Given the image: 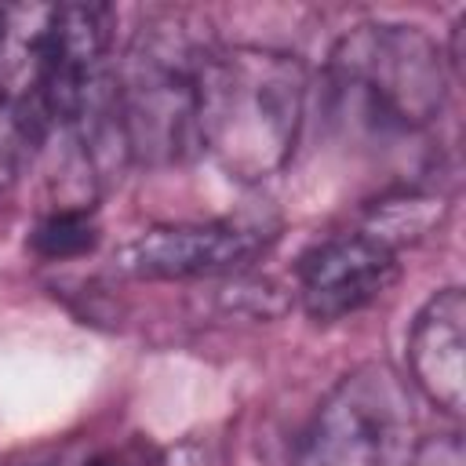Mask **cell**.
<instances>
[{
	"label": "cell",
	"instance_id": "obj_1",
	"mask_svg": "<svg viewBox=\"0 0 466 466\" xmlns=\"http://www.w3.org/2000/svg\"><path fill=\"white\" fill-rule=\"evenodd\" d=\"M306 66L277 47H211L197 80V146L237 182L277 175L306 116Z\"/></svg>",
	"mask_w": 466,
	"mask_h": 466
},
{
	"label": "cell",
	"instance_id": "obj_2",
	"mask_svg": "<svg viewBox=\"0 0 466 466\" xmlns=\"http://www.w3.org/2000/svg\"><path fill=\"white\" fill-rule=\"evenodd\" d=\"M328 95L350 131L408 138L444 113L448 62L419 25L364 22L328 55Z\"/></svg>",
	"mask_w": 466,
	"mask_h": 466
},
{
	"label": "cell",
	"instance_id": "obj_3",
	"mask_svg": "<svg viewBox=\"0 0 466 466\" xmlns=\"http://www.w3.org/2000/svg\"><path fill=\"white\" fill-rule=\"evenodd\" d=\"M215 44L186 11L149 15L113 62V106L127 160L175 164L197 146V80Z\"/></svg>",
	"mask_w": 466,
	"mask_h": 466
},
{
	"label": "cell",
	"instance_id": "obj_4",
	"mask_svg": "<svg viewBox=\"0 0 466 466\" xmlns=\"http://www.w3.org/2000/svg\"><path fill=\"white\" fill-rule=\"evenodd\" d=\"M419 444L411 386L390 364H360L324 393L291 466H415Z\"/></svg>",
	"mask_w": 466,
	"mask_h": 466
},
{
	"label": "cell",
	"instance_id": "obj_5",
	"mask_svg": "<svg viewBox=\"0 0 466 466\" xmlns=\"http://www.w3.org/2000/svg\"><path fill=\"white\" fill-rule=\"evenodd\" d=\"M269 233L240 222L149 226L113 251V269L135 280H197L248 266L266 251Z\"/></svg>",
	"mask_w": 466,
	"mask_h": 466
},
{
	"label": "cell",
	"instance_id": "obj_6",
	"mask_svg": "<svg viewBox=\"0 0 466 466\" xmlns=\"http://www.w3.org/2000/svg\"><path fill=\"white\" fill-rule=\"evenodd\" d=\"M397 280V251L368 229L331 233L295 262V291L313 320H342L371 306Z\"/></svg>",
	"mask_w": 466,
	"mask_h": 466
},
{
	"label": "cell",
	"instance_id": "obj_7",
	"mask_svg": "<svg viewBox=\"0 0 466 466\" xmlns=\"http://www.w3.org/2000/svg\"><path fill=\"white\" fill-rule=\"evenodd\" d=\"M466 299L459 288H444L426 299L408 331L411 386L444 408L462 415L466 404Z\"/></svg>",
	"mask_w": 466,
	"mask_h": 466
},
{
	"label": "cell",
	"instance_id": "obj_8",
	"mask_svg": "<svg viewBox=\"0 0 466 466\" xmlns=\"http://www.w3.org/2000/svg\"><path fill=\"white\" fill-rule=\"evenodd\" d=\"M47 135L51 124L25 91H0V197L25 175Z\"/></svg>",
	"mask_w": 466,
	"mask_h": 466
},
{
	"label": "cell",
	"instance_id": "obj_9",
	"mask_svg": "<svg viewBox=\"0 0 466 466\" xmlns=\"http://www.w3.org/2000/svg\"><path fill=\"white\" fill-rule=\"evenodd\" d=\"M441 215H444V200H441V197L411 189V193H397V197L379 200V204L368 211L364 229L397 251V244L430 233V229L441 222Z\"/></svg>",
	"mask_w": 466,
	"mask_h": 466
},
{
	"label": "cell",
	"instance_id": "obj_10",
	"mask_svg": "<svg viewBox=\"0 0 466 466\" xmlns=\"http://www.w3.org/2000/svg\"><path fill=\"white\" fill-rule=\"evenodd\" d=\"M98 240V226L91 222V215L84 208H55L51 215H44L33 229V251L40 258H73L91 251Z\"/></svg>",
	"mask_w": 466,
	"mask_h": 466
},
{
	"label": "cell",
	"instance_id": "obj_11",
	"mask_svg": "<svg viewBox=\"0 0 466 466\" xmlns=\"http://www.w3.org/2000/svg\"><path fill=\"white\" fill-rule=\"evenodd\" d=\"M415 466H462V441L455 433L444 437H422Z\"/></svg>",
	"mask_w": 466,
	"mask_h": 466
},
{
	"label": "cell",
	"instance_id": "obj_12",
	"mask_svg": "<svg viewBox=\"0 0 466 466\" xmlns=\"http://www.w3.org/2000/svg\"><path fill=\"white\" fill-rule=\"evenodd\" d=\"M87 466H164L157 451H149L146 444H127V448H113L98 459H91Z\"/></svg>",
	"mask_w": 466,
	"mask_h": 466
},
{
	"label": "cell",
	"instance_id": "obj_13",
	"mask_svg": "<svg viewBox=\"0 0 466 466\" xmlns=\"http://www.w3.org/2000/svg\"><path fill=\"white\" fill-rule=\"evenodd\" d=\"M4 40H7V11H0V58H4Z\"/></svg>",
	"mask_w": 466,
	"mask_h": 466
}]
</instances>
